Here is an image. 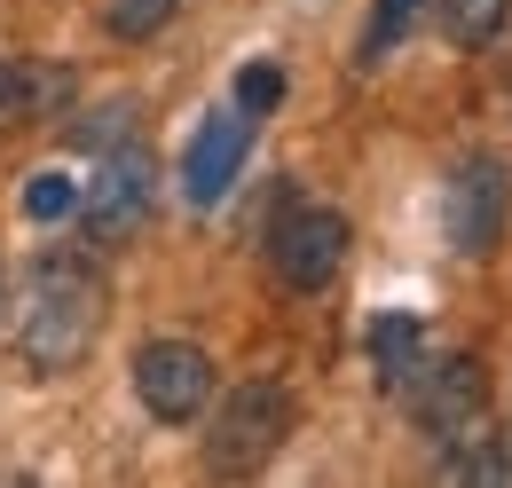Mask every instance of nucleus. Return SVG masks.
I'll return each instance as SVG.
<instances>
[{
	"instance_id": "nucleus-1",
	"label": "nucleus",
	"mask_w": 512,
	"mask_h": 488,
	"mask_svg": "<svg viewBox=\"0 0 512 488\" xmlns=\"http://www.w3.org/2000/svg\"><path fill=\"white\" fill-rule=\"evenodd\" d=\"M95 331H103V276L87 252H48L32 268V292H24V323H16V355L40 370V378H64L95 355Z\"/></svg>"
},
{
	"instance_id": "nucleus-2",
	"label": "nucleus",
	"mask_w": 512,
	"mask_h": 488,
	"mask_svg": "<svg viewBox=\"0 0 512 488\" xmlns=\"http://www.w3.org/2000/svg\"><path fill=\"white\" fill-rule=\"evenodd\" d=\"M284 433H292V394H284L276 378H237V386L221 394L205 465L229 473V481H237V473H260V465L284 449Z\"/></svg>"
},
{
	"instance_id": "nucleus-3",
	"label": "nucleus",
	"mask_w": 512,
	"mask_h": 488,
	"mask_svg": "<svg viewBox=\"0 0 512 488\" xmlns=\"http://www.w3.org/2000/svg\"><path fill=\"white\" fill-rule=\"evenodd\" d=\"M150 197H158V166H150V150L119 134V142H103V158H95V182L79 197V213H87V237L95 244H127L142 221H150Z\"/></svg>"
},
{
	"instance_id": "nucleus-4",
	"label": "nucleus",
	"mask_w": 512,
	"mask_h": 488,
	"mask_svg": "<svg viewBox=\"0 0 512 488\" xmlns=\"http://www.w3.org/2000/svg\"><path fill=\"white\" fill-rule=\"evenodd\" d=\"M347 260V213L331 205H284L276 229H268V268L284 292H323Z\"/></svg>"
},
{
	"instance_id": "nucleus-5",
	"label": "nucleus",
	"mask_w": 512,
	"mask_h": 488,
	"mask_svg": "<svg viewBox=\"0 0 512 488\" xmlns=\"http://www.w3.org/2000/svg\"><path fill=\"white\" fill-rule=\"evenodd\" d=\"M410 394V410H418V426L434 433V449H457V441H473L481 433V410H489V378L473 355H442V363H418V378L402 386Z\"/></svg>"
},
{
	"instance_id": "nucleus-6",
	"label": "nucleus",
	"mask_w": 512,
	"mask_h": 488,
	"mask_svg": "<svg viewBox=\"0 0 512 488\" xmlns=\"http://www.w3.org/2000/svg\"><path fill=\"white\" fill-rule=\"evenodd\" d=\"M134 394L158 426H190L197 410L213 402V355L190 347V339H150L134 355Z\"/></svg>"
},
{
	"instance_id": "nucleus-7",
	"label": "nucleus",
	"mask_w": 512,
	"mask_h": 488,
	"mask_svg": "<svg viewBox=\"0 0 512 488\" xmlns=\"http://www.w3.org/2000/svg\"><path fill=\"white\" fill-rule=\"evenodd\" d=\"M442 229L465 260H489V252H497V237H505V166H497V158H465V166L449 174Z\"/></svg>"
},
{
	"instance_id": "nucleus-8",
	"label": "nucleus",
	"mask_w": 512,
	"mask_h": 488,
	"mask_svg": "<svg viewBox=\"0 0 512 488\" xmlns=\"http://www.w3.org/2000/svg\"><path fill=\"white\" fill-rule=\"evenodd\" d=\"M253 111H213V119L197 126V142H190V158H182V189H190V205H221L229 197V182L245 174V150H253Z\"/></svg>"
},
{
	"instance_id": "nucleus-9",
	"label": "nucleus",
	"mask_w": 512,
	"mask_h": 488,
	"mask_svg": "<svg viewBox=\"0 0 512 488\" xmlns=\"http://www.w3.org/2000/svg\"><path fill=\"white\" fill-rule=\"evenodd\" d=\"M371 363H379V386H386V394H402V386L418 378V363H426V323H418V315H402V307L371 315Z\"/></svg>"
},
{
	"instance_id": "nucleus-10",
	"label": "nucleus",
	"mask_w": 512,
	"mask_h": 488,
	"mask_svg": "<svg viewBox=\"0 0 512 488\" xmlns=\"http://www.w3.org/2000/svg\"><path fill=\"white\" fill-rule=\"evenodd\" d=\"M505 16H512V0H442V32L457 48H489L505 32Z\"/></svg>"
},
{
	"instance_id": "nucleus-11",
	"label": "nucleus",
	"mask_w": 512,
	"mask_h": 488,
	"mask_svg": "<svg viewBox=\"0 0 512 488\" xmlns=\"http://www.w3.org/2000/svg\"><path fill=\"white\" fill-rule=\"evenodd\" d=\"M103 24L111 40H158L174 24V0H103Z\"/></svg>"
},
{
	"instance_id": "nucleus-12",
	"label": "nucleus",
	"mask_w": 512,
	"mask_h": 488,
	"mask_svg": "<svg viewBox=\"0 0 512 488\" xmlns=\"http://www.w3.org/2000/svg\"><path fill=\"white\" fill-rule=\"evenodd\" d=\"M418 16H426V0H379V16H371V32H363V63H379L386 48H402Z\"/></svg>"
},
{
	"instance_id": "nucleus-13",
	"label": "nucleus",
	"mask_w": 512,
	"mask_h": 488,
	"mask_svg": "<svg viewBox=\"0 0 512 488\" xmlns=\"http://www.w3.org/2000/svg\"><path fill=\"white\" fill-rule=\"evenodd\" d=\"M276 103H284V63H245V71H237V111L268 119Z\"/></svg>"
},
{
	"instance_id": "nucleus-14",
	"label": "nucleus",
	"mask_w": 512,
	"mask_h": 488,
	"mask_svg": "<svg viewBox=\"0 0 512 488\" xmlns=\"http://www.w3.org/2000/svg\"><path fill=\"white\" fill-rule=\"evenodd\" d=\"M71 205H79L71 174H32V182H24V213H32V221H64Z\"/></svg>"
},
{
	"instance_id": "nucleus-15",
	"label": "nucleus",
	"mask_w": 512,
	"mask_h": 488,
	"mask_svg": "<svg viewBox=\"0 0 512 488\" xmlns=\"http://www.w3.org/2000/svg\"><path fill=\"white\" fill-rule=\"evenodd\" d=\"M8 103H16V71L0 63V111H8Z\"/></svg>"
}]
</instances>
